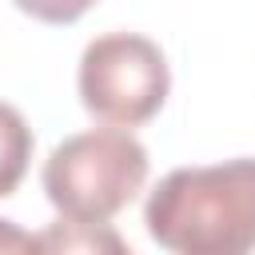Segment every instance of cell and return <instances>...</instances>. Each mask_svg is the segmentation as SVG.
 Wrapping results in <instances>:
<instances>
[{"instance_id":"6da1fadb","label":"cell","mask_w":255,"mask_h":255,"mask_svg":"<svg viewBox=\"0 0 255 255\" xmlns=\"http://www.w3.org/2000/svg\"><path fill=\"white\" fill-rule=\"evenodd\" d=\"M147 235L175 255H243L255 247V159L167 171L143 207Z\"/></svg>"},{"instance_id":"7a4b0ae2","label":"cell","mask_w":255,"mask_h":255,"mask_svg":"<svg viewBox=\"0 0 255 255\" xmlns=\"http://www.w3.org/2000/svg\"><path fill=\"white\" fill-rule=\"evenodd\" d=\"M147 147L120 128H92L52 147L44 163L48 203L72 223H108L147 183Z\"/></svg>"},{"instance_id":"3957f363","label":"cell","mask_w":255,"mask_h":255,"mask_svg":"<svg viewBox=\"0 0 255 255\" xmlns=\"http://www.w3.org/2000/svg\"><path fill=\"white\" fill-rule=\"evenodd\" d=\"M76 84L96 120L112 128H139L163 108L171 72L159 44L135 32H112L84 48Z\"/></svg>"},{"instance_id":"277c9868","label":"cell","mask_w":255,"mask_h":255,"mask_svg":"<svg viewBox=\"0 0 255 255\" xmlns=\"http://www.w3.org/2000/svg\"><path fill=\"white\" fill-rule=\"evenodd\" d=\"M32 163V128L12 104H0V199L20 187Z\"/></svg>"},{"instance_id":"5b68a950","label":"cell","mask_w":255,"mask_h":255,"mask_svg":"<svg viewBox=\"0 0 255 255\" xmlns=\"http://www.w3.org/2000/svg\"><path fill=\"white\" fill-rule=\"evenodd\" d=\"M40 239V251H124V239L104 231V223H60Z\"/></svg>"},{"instance_id":"8992f818","label":"cell","mask_w":255,"mask_h":255,"mask_svg":"<svg viewBox=\"0 0 255 255\" xmlns=\"http://www.w3.org/2000/svg\"><path fill=\"white\" fill-rule=\"evenodd\" d=\"M12 4L44 24H76L96 0H12Z\"/></svg>"},{"instance_id":"52a82bcc","label":"cell","mask_w":255,"mask_h":255,"mask_svg":"<svg viewBox=\"0 0 255 255\" xmlns=\"http://www.w3.org/2000/svg\"><path fill=\"white\" fill-rule=\"evenodd\" d=\"M0 251H40V239L28 235V231H20L16 223L0 219Z\"/></svg>"}]
</instances>
